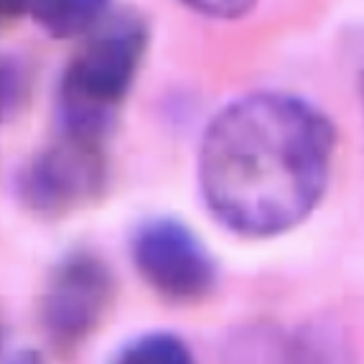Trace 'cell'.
I'll return each instance as SVG.
<instances>
[{"mask_svg": "<svg viewBox=\"0 0 364 364\" xmlns=\"http://www.w3.org/2000/svg\"><path fill=\"white\" fill-rule=\"evenodd\" d=\"M362 100H364V69H362Z\"/></svg>", "mask_w": 364, "mask_h": 364, "instance_id": "cell-11", "label": "cell"}, {"mask_svg": "<svg viewBox=\"0 0 364 364\" xmlns=\"http://www.w3.org/2000/svg\"><path fill=\"white\" fill-rule=\"evenodd\" d=\"M105 140L61 130L16 173V199L28 214L56 222L102 199L107 188Z\"/></svg>", "mask_w": 364, "mask_h": 364, "instance_id": "cell-3", "label": "cell"}, {"mask_svg": "<svg viewBox=\"0 0 364 364\" xmlns=\"http://www.w3.org/2000/svg\"><path fill=\"white\" fill-rule=\"evenodd\" d=\"M115 275L95 250H69L43 283L38 326L56 352L67 354L85 344L115 304Z\"/></svg>", "mask_w": 364, "mask_h": 364, "instance_id": "cell-4", "label": "cell"}, {"mask_svg": "<svg viewBox=\"0 0 364 364\" xmlns=\"http://www.w3.org/2000/svg\"><path fill=\"white\" fill-rule=\"evenodd\" d=\"M336 130L288 92H252L219 109L199 146L207 212L242 240H270L311 217L328 188Z\"/></svg>", "mask_w": 364, "mask_h": 364, "instance_id": "cell-1", "label": "cell"}, {"mask_svg": "<svg viewBox=\"0 0 364 364\" xmlns=\"http://www.w3.org/2000/svg\"><path fill=\"white\" fill-rule=\"evenodd\" d=\"M3 364H46V362H43L41 354L33 352V349H18V352L8 354Z\"/></svg>", "mask_w": 364, "mask_h": 364, "instance_id": "cell-10", "label": "cell"}, {"mask_svg": "<svg viewBox=\"0 0 364 364\" xmlns=\"http://www.w3.org/2000/svg\"><path fill=\"white\" fill-rule=\"evenodd\" d=\"M146 49L148 26L135 13H120L92 28L61 74L59 130L105 140L133 90Z\"/></svg>", "mask_w": 364, "mask_h": 364, "instance_id": "cell-2", "label": "cell"}, {"mask_svg": "<svg viewBox=\"0 0 364 364\" xmlns=\"http://www.w3.org/2000/svg\"><path fill=\"white\" fill-rule=\"evenodd\" d=\"M109 0H3L6 18H28L54 38L85 36L97 28Z\"/></svg>", "mask_w": 364, "mask_h": 364, "instance_id": "cell-7", "label": "cell"}, {"mask_svg": "<svg viewBox=\"0 0 364 364\" xmlns=\"http://www.w3.org/2000/svg\"><path fill=\"white\" fill-rule=\"evenodd\" d=\"M225 364H362L339 328L311 321L283 328L255 323L227 344Z\"/></svg>", "mask_w": 364, "mask_h": 364, "instance_id": "cell-6", "label": "cell"}, {"mask_svg": "<svg viewBox=\"0 0 364 364\" xmlns=\"http://www.w3.org/2000/svg\"><path fill=\"white\" fill-rule=\"evenodd\" d=\"M107 364H196V359L173 331H146L122 344Z\"/></svg>", "mask_w": 364, "mask_h": 364, "instance_id": "cell-8", "label": "cell"}, {"mask_svg": "<svg viewBox=\"0 0 364 364\" xmlns=\"http://www.w3.org/2000/svg\"><path fill=\"white\" fill-rule=\"evenodd\" d=\"M130 257L143 283L168 304H201L217 288V260L178 217L143 219L130 235Z\"/></svg>", "mask_w": 364, "mask_h": 364, "instance_id": "cell-5", "label": "cell"}, {"mask_svg": "<svg viewBox=\"0 0 364 364\" xmlns=\"http://www.w3.org/2000/svg\"><path fill=\"white\" fill-rule=\"evenodd\" d=\"M183 6L214 21H237L255 8L257 0H181Z\"/></svg>", "mask_w": 364, "mask_h": 364, "instance_id": "cell-9", "label": "cell"}]
</instances>
